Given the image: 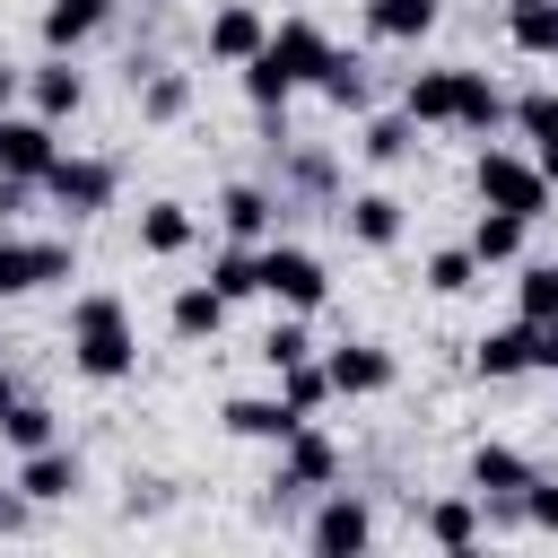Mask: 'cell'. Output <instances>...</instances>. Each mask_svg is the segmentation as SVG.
<instances>
[{
    "label": "cell",
    "instance_id": "cell-39",
    "mask_svg": "<svg viewBox=\"0 0 558 558\" xmlns=\"http://www.w3.org/2000/svg\"><path fill=\"white\" fill-rule=\"evenodd\" d=\"M35 192H44V183H35V174H0V218H17V209H26V201H35Z\"/></svg>",
    "mask_w": 558,
    "mask_h": 558
},
{
    "label": "cell",
    "instance_id": "cell-2",
    "mask_svg": "<svg viewBox=\"0 0 558 558\" xmlns=\"http://www.w3.org/2000/svg\"><path fill=\"white\" fill-rule=\"evenodd\" d=\"M323 61H331V35H323L314 17H279L270 44L244 61V96H253V113H288V96L323 78Z\"/></svg>",
    "mask_w": 558,
    "mask_h": 558
},
{
    "label": "cell",
    "instance_id": "cell-6",
    "mask_svg": "<svg viewBox=\"0 0 558 558\" xmlns=\"http://www.w3.org/2000/svg\"><path fill=\"white\" fill-rule=\"evenodd\" d=\"M305 549H314V558H357V549H375V506H366L357 488H323V506H314V523H305Z\"/></svg>",
    "mask_w": 558,
    "mask_h": 558
},
{
    "label": "cell",
    "instance_id": "cell-23",
    "mask_svg": "<svg viewBox=\"0 0 558 558\" xmlns=\"http://www.w3.org/2000/svg\"><path fill=\"white\" fill-rule=\"evenodd\" d=\"M506 122H514V131L532 140V157H541V174L558 183V87H523Z\"/></svg>",
    "mask_w": 558,
    "mask_h": 558
},
{
    "label": "cell",
    "instance_id": "cell-22",
    "mask_svg": "<svg viewBox=\"0 0 558 558\" xmlns=\"http://www.w3.org/2000/svg\"><path fill=\"white\" fill-rule=\"evenodd\" d=\"M445 17V0H366V35L375 44H427Z\"/></svg>",
    "mask_w": 558,
    "mask_h": 558
},
{
    "label": "cell",
    "instance_id": "cell-15",
    "mask_svg": "<svg viewBox=\"0 0 558 558\" xmlns=\"http://www.w3.org/2000/svg\"><path fill=\"white\" fill-rule=\"evenodd\" d=\"M279 209H288V201H279L270 183H227V192H218V227H227L235 244H270V235H279Z\"/></svg>",
    "mask_w": 558,
    "mask_h": 558
},
{
    "label": "cell",
    "instance_id": "cell-4",
    "mask_svg": "<svg viewBox=\"0 0 558 558\" xmlns=\"http://www.w3.org/2000/svg\"><path fill=\"white\" fill-rule=\"evenodd\" d=\"M262 296H270V305H288V314H323V296H331L323 253H305V244L270 235V244H262Z\"/></svg>",
    "mask_w": 558,
    "mask_h": 558
},
{
    "label": "cell",
    "instance_id": "cell-8",
    "mask_svg": "<svg viewBox=\"0 0 558 558\" xmlns=\"http://www.w3.org/2000/svg\"><path fill=\"white\" fill-rule=\"evenodd\" d=\"M323 366H331V392L340 401H375V392L401 384V357L384 340H340V349H323Z\"/></svg>",
    "mask_w": 558,
    "mask_h": 558
},
{
    "label": "cell",
    "instance_id": "cell-37",
    "mask_svg": "<svg viewBox=\"0 0 558 558\" xmlns=\"http://www.w3.org/2000/svg\"><path fill=\"white\" fill-rule=\"evenodd\" d=\"M288 183H296V192H331L340 174H331V157H323V148H288Z\"/></svg>",
    "mask_w": 558,
    "mask_h": 558
},
{
    "label": "cell",
    "instance_id": "cell-32",
    "mask_svg": "<svg viewBox=\"0 0 558 558\" xmlns=\"http://www.w3.org/2000/svg\"><path fill=\"white\" fill-rule=\"evenodd\" d=\"M192 235H201V227H192V209H183V201H148V209H140V253L174 262Z\"/></svg>",
    "mask_w": 558,
    "mask_h": 558
},
{
    "label": "cell",
    "instance_id": "cell-29",
    "mask_svg": "<svg viewBox=\"0 0 558 558\" xmlns=\"http://www.w3.org/2000/svg\"><path fill=\"white\" fill-rule=\"evenodd\" d=\"M209 288H218L227 305H244V296H262V244H235V235H227V244L209 253Z\"/></svg>",
    "mask_w": 558,
    "mask_h": 558
},
{
    "label": "cell",
    "instance_id": "cell-11",
    "mask_svg": "<svg viewBox=\"0 0 558 558\" xmlns=\"http://www.w3.org/2000/svg\"><path fill=\"white\" fill-rule=\"evenodd\" d=\"M61 166V122H44L35 105L26 113H0V174H52Z\"/></svg>",
    "mask_w": 558,
    "mask_h": 558
},
{
    "label": "cell",
    "instance_id": "cell-1",
    "mask_svg": "<svg viewBox=\"0 0 558 558\" xmlns=\"http://www.w3.org/2000/svg\"><path fill=\"white\" fill-rule=\"evenodd\" d=\"M61 340H70V366H78L87 384H131V375H140V331H131V305H122L113 288H78Z\"/></svg>",
    "mask_w": 558,
    "mask_h": 558
},
{
    "label": "cell",
    "instance_id": "cell-36",
    "mask_svg": "<svg viewBox=\"0 0 558 558\" xmlns=\"http://www.w3.org/2000/svg\"><path fill=\"white\" fill-rule=\"evenodd\" d=\"M279 392H288V401H296L305 418H314L323 401H340V392H331V366H323V357H296V366H279Z\"/></svg>",
    "mask_w": 558,
    "mask_h": 558
},
{
    "label": "cell",
    "instance_id": "cell-38",
    "mask_svg": "<svg viewBox=\"0 0 558 558\" xmlns=\"http://www.w3.org/2000/svg\"><path fill=\"white\" fill-rule=\"evenodd\" d=\"M523 523L532 532H558V480H532L523 488Z\"/></svg>",
    "mask_w": 558,
    "mask_h": 558
},
{
    "label": "cell",
    "instance_id": "cell-24",
    "mask_svg": "<svg viewBox=\"0 0 558 558\" xmlns=\"http://www.w3.org/2000/svg\"><path fill=\"white\" fill-rule=\"evenodd\" d=\"M506 113H514V96H506L488 70H462V87H453V131H480V140H488Z\"/></svg>",
    "mask_w": 558,
    "mask_h": 558
},
{
    "label": "cell",
    "instance_id": "cell-26",
    "mask_svg": "<svg viewBox=\"0 0 558 558\" xmlns=\"http://www.w3.org/2000/svg\"><path fill=\"white\" fill-rule=\"evenodd\" d=\"M166 323H174V340H218V331H227V296H218L209 279H183L174 305H166Z\"/></svg>",
    "mask_w": 558,
    "mask_h": 558
},
{
    "label": "cell",
    "instance_id": "cell-27",
    "mask_svg": "<svg viewBox=\"0 0 558 558\" xmlns=\"http://www.w3.org/2000/svg\"><path fill=\"white\" fill-rule=\"evenodd\" d=\"M506 44L523 61H558V0H506Z\"/></svg>",
    "mask_w": 558,
    "mask_h": 558
},
{
    "label": "cell",
    "instance_id": "cell-12",
    "mask_svg": "<svg viewBox=\"0 0 558 558\" xmlns=\"http://www.w3.org/2000/svg\"><path fill=\"white\" fill-rule=\"evenodd\" d=\"M201 44H209V61H218V70H244V61L270 44V17H262L253 0H218V9H209V26H201Z\"/></svg>",
    "mask_w": 558,
    "mask_h": 558
},
{
    "label": "cell",
    "instance_id": "cell-20",
    "mask_svg": "<svg viewBox=\"0 0 558 558\" xmlns=\"http://www.w3.org/2000/svg\"><path fill=\"white\" fill-rule=\"evenodd\" d=\"M131 105H140L148 122H183L192 78H183V70H166V61H131Z\"/></svg>",
    "mask_w": 558,
    "mask_h": 558
},
{
    "label": "cell",
    "instance_id": "cell-34",
    "mask_svg": "<svg viewBox=\"0 0 558 558\" xmlns=\"http://www.w3.org/2000/svg\"><path fill=\"white\" fill-rule=\"evenodd\" d=\"M418 279H427L436 296H462V288H480V253H471V244H436Z\"/></svg>",
    "mask_w": 558,
    "mask_h": 558
},
{
    "label": "cell",
    "instance_id": "cell-17",
    "mask_svg": "<svg viewBox=\"0 0 558 558\" xmlns=\"http://www.w3.org/2000/svg\"><path fill=\"white\" fill-rule=\"evenodd\" d=\"M26 105H35L44 122H70V113L87 105V70H78L70 52H44V70H26Z\"/></svg>",
    "mask_w": 558,
    "mask_h": 558
},
{
    "label": "cell",
    "instance_id": "cell-18",
    "mask_svg": "<svg viewBox=\"0 0 558 558\" xmlns=\"http://www.w3.org/2000/svg\"><path fill=\"white\" fill-rule=\"evenodd\" d=\"M105 26H113V0H44V17H35L44 52H78V44L105 35Z\"/></svg>",
    "mask_w": 558,
    "mask_h": 558
},
{
    "label": "cell",
    "instance_id": "cell-5",
    "mask_svg": "<svg viewBox=\"0 0 558 558\" xmlns=\"http://www.w3.org/2000/svg\"><path fill=\"white\" fill-rule=\"evenodd\" d=\"M78 270L70 235H9L0 227V296H35V288H61Z\"/></svg>",
    "mask_w": 558,
    "mask_h": 558
},
{
    "label": "cell",
    "instance_id": "cell-10",
    "mask_svg": "<svg viewBox=\"0 0 558 558\" xmlns=\"http://www.w3.org/2000/svg\"><path fill=\"white\" fill-rule=\"evenodd\" d=\"M331 480H340V445L305 418V427L279 445V480H270V488H279V497H314V488H331Z\"/></svg>",
    "mask_w": 558,
    "mask_h": 558
},
{
    "label": "cell",
    "instance_id": "cell-7",
    "mask_svg": "<svg viewBox=\"0 0 558 558\" xmlns=\"http://www.w3.org/2000/svg\"><path fill=\"white\" fill-rule=\"evenodd\" d=\"M44 192H52L70 218H96V209H113V192H122V166H113V157H87V148H61V166L44 174Z\"/></svg>",
    "mask_w": 558,
    "mask_h": 558
},
{
    "label": "cell",
    "instance_id": "cell-28",
    "mask_svg": "<svg viewBox=\"0 0 558 558\" xmlns=\"http://www.w3.org/2000/svg\"><path fill=\"white\" fill-rule=\"evenodd\" d=\"M523 235H532V218H514V209H488V201H480V218H471V253H480V270H488V262H497V270H506V262H523Z\"/></svg>",
    "mask_w": 558,
    "mask_h": 558
},
{
    "label": "cell",
    "instance_id": "cell-21",
    "mask_svg": "<svg viewBox=\"0 0 558 558\" xmlns=\"http://www.w3.org/2000/svg\"><path fill=\"white\" fill-rule=\"evenodd\" d=\"M418 532H427L436 549H480V541H488V506H480V497H436V506L418 514Z\"/></svg>",
    "mask_w": 558,
    "mask_h": 558
},
{
    "label": "cell",
    "instance_id": "cell-30",
    "mask_svg": "<svg viewBox=\"0 0 558 558\" xmlns=\"http://www.w3.org/2000/svg\"><path fill=\"white\" fill-rule=\"evenodd\" d=\"M0 445H9V453H35V445H61V418H52V401H35V392H17V401L0 410Z\"/></svg>",
    "mask_w": 558,
    "mask_h": 558
},
{
    "label": "cell",
    "instance_id": "cell-31",
    "mask_svg": "<svg viewBox=\"0 0 558 558\" xmlns=\"http://www.w3.org/2000/svg\"><path fill=\"white\" fill-rule=\"evenodd\" d=\"M314 96H323V105H340V113H366V96H375V78H366V61H357V52H340V44H331V61H323V78H314Z\"/></svg>",
    "mask_w": 558,
    "mask_h": 558
},
{
    "label": "cell",
    "instance_id": "cell-19",
    "mask_svg": "<svg viewBox=\"0 0 558 558\" xmlns=\"http://www.w3.org/2000/svg\"><path fill=\"white\" fill-rule=\"evenodd\" d=\"M471 366H480L488 384H514V375H532V323L514 314V323L480 331V340H471Z\"/></svg>",
    "mask_w": 558,
    "mask_h": 558
},
{
    "label": "cell",
    "instance_id": "cell-13",
    "mask_svg": "<svg viewBox=\"0 0 558 558\" xmlns=\"http://www.w3.org/2000/svg\"><path fill=\"white\" fill-rule=\"evenodd\" d=\"M340 227H349V244H366V253H392L401 244V227H410V209H401V192H349L340 201Z\"/></svg>",
    "mask_w": 558,
    "mask_h": 558
},
{
    "label": "cell",
    "instance_id": "cell-25",
    "mask_svg": "<svg viewBox=\"0 0 558 558\" xmlns=\"http://www.w3.org/2000/svg\"><path fill=\"white\" fill-rule=\"evenodd\" d=\"M357 157H366V166H410V157H418V122H410L401 105H392V113H366V122H357Z\"/></svg>",
    "mask_w": 558,
    "mask_h": 558
},
{
    "label": "cell",
    "instance_id": "cell-40",
    "mask_svg": "<svg viewBox=\"0 0 558 558\" xmlns=\"http://www.w3.org/2000/svg\"><path fill=\"white\" fill-rule=\"evenodd\" d=\"M532 375H558V323H532Z\"/></svg>",
    "mask_w": 558,
    "mask_h": 558
},
{
    "label": "cell",
    "instance_id": "cell-14",
    "mask_svg": "<svg viewBox=\"0 0 558 558\" xmlns=\"http://www.w3.org/2000/svg\"><path fill=\"white\" fill-rule=\"evenodd\" d=\"M453 87H462V61H427L401 78V113L418 131H453Z\"/></svg>",
    "mask_w": 558,
    "mask_h": 558
},
{
    "label": "cell",
    "instance_id": "cell-41",
    "mask_svg": "<svg viewBox=\"0 0 558 558\" xmlns=\"http://www.w3.org/2000/svg\"><path fill=\"white\" fill-rule=\"evenodd\" d=\"M26 506H35V497H26V488H17V497H9V488H0V532H26Z\"/></svg>",
    "mask_w": 558,
    "mask_h": 558
},
{
    "label": "cell",
    "instance_id": "cell-9",
    "mask_svg": "<svg viewBox=\"0 0 558 558\" xmlns=\"http://www.w3.org/2000/svg\"><path fill=\"white\" fill-rule=\"evenodd\" d=\"M218 427H227L235 445H288V436L305 427V410H296L288 392H235V401H218Z\"/></svg>",
    "mask_w": 558,
    "mask_h": 558
},
{
    "label": "cell",
    "instance_id": "cell-35",
    "mask_svg": "<svg viewBox=\"0 0 558 558\" xmlns=\"http://www.w3.org/2000/svg\"><path fill=\"white\" fill-rule=\"evenodd\" d=\"M253 357H262L270 375H279V366H296V357H314V331H305V314H288V305H279V323L262 331V349H253Z\"/></svg>",
    "mask_w": 558,
    "mask_h": 558
},
{
    "label": "cell",
    "instance_id": "cell-16",
    "mask_svg": "<svg viewBox=\"0 0 558 558\" xmlns=\"http://www.w3.org/2000/svg\"><path fill=\"white\" fill-rule=\"evenodd\" d=\"M78 480H87V462L70 445H35V453H17V480L9 488H26L35 506H61V497H78Z\"/></svg>",
    "mask_w": 558,
    "mask_h": 558
},
{
    "label": "cell",
    "instance_id": "cell-3",
    "mask_svg": "<svg viewBox=\"0 0 558 558\" xmlns=\"http://www.w3.org/2000/svg\"><path fill=\"white\" fill-rule=\"evenodd\" d=\"M471 192L488 209H514V218H549V201H558V183L541 174V157L532 148H497V140L471 157Z\"/></svg>",
    "mask_w": 558,
    "mask_h": 558
},
{
    "label": "cell",
    "instance_id": "cell-42",
    "mask_svg": "<svg viewBox=\"0 0 558 558\" xmlns=\"http://www.w3.org/2000/svg\"><path fill=\"white\" fill-rule=\"evenodd\" d=\"M17 96H26V70H9V61H0V113H9Z\"/></svg>",
    "mask_w": 558,
    "mask_h": 558
},
{
    "label": "cell",
    "instance_id": "cell-43",
    "mask_svg": "<svg viewBox=\"0 0 558 558\" xmlns=\"http://www.w3.org/2000/svg\"><path fill=\"white\" fill-rule=\"evenodd\" d=\"M17 392H26V384H17V375H9V366H0V410H9V401H17Z\"/></svg>",
    "mask_w": 558,
    "mask_h": 558
},
{
    "label": "cell",
    "instance_id": "cell-33",
    "mask_svg": "<svg viewBox=\"0 0 558 558\" xmlns=\"http://www.w3.org/2000/svg\"><path fill=\"white\" fill-rule=\"evenodd\" d=\"M514 314L523 323H558V262H523L514 270Z\"/></svg>",
    "mask_w": 558,
    "mask_h": 558
}]
</instances>
